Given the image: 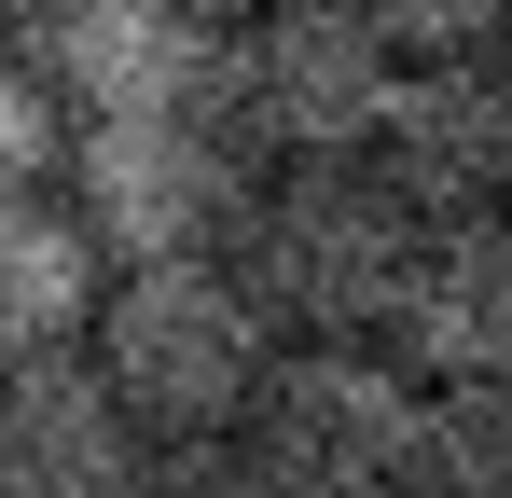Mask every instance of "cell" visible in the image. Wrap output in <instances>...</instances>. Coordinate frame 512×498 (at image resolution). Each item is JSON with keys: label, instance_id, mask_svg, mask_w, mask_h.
Returning a JSON list of instances; mask_svg holds the SVG:
<instances>
[{"label": "cell", "instance_id": "1", "mask_svg": "<svg viewBox=\"0 0 512 498\" xmlns=\"http://www.w3.org/2000/svg\"><path fill=\"white\" fill-rule=\"evenodd\" d=\"M416 208L374 180V166H277L250 180V222H236V291L277 346H374L402 319V277H416Z\"/></svg>", "mask_w": 512, "mask_h": 498}, {"label": "cell", "instance_id": "2", "mask_svg": "<svg viewBox=\"0 0 512 498\" xmlns=\"http://www.w3.org/2000/svg\"><path fill=\"white\" fill-rule=\"evenodd\" d=\"M84 360H97V388L125 402L139 443H236L277 332L250 319L236 263H139V277H111Z\"/></svg>", "mask_w": 512, "mask_h": 498}, {"label": "cell", "instance_id": "3", "mask_svg": "<svg viewBox=\"0 0 512 498\" xmlns=\"http://www.w3.org/2000/svg\"><path fill=\"white\" fill-rule=\"evenodd\" d=\"M416 415L429 388L388 346H277L236 415V457L263 471V498H402Z\"/></svg>", "mask_w": 512, "mask_h": 498}, {"label": "cell", "instance_id": "4", "mask_svg": "<svg viewBox=\"0 0 512 498\" xmlns=\"http://www.w3.org/2000/svg\"><path fill=\"white\" fill-rule=\"evenodd\" d=\"M84 194L70 222L111 277L139 263H222L236 222H250V139L222 111H153V125H84Z\"/></svg>", "mask_w": 512, "mask_h": 498}, {"label": "cell", "instance_id": "5", "mask_svg": "<svg viewBox=\"0 0 512 498\" xmlns=\"http://www.w3.org/2000/svg\"><path fill=\"white\" fill-rule=\"evenodd\" d=\"M388 28L374 14H333V0H291L222 42V125L236 139H277L291 166H374V125H388Z\"/></svg>", "mask_w": 512, "mask_h": 498}, {"label": "cell", "instance_id": "6", "mask_svg": "<svg viewBox=\"0 0 512 498\" xmlns=\"http://www.w3.org/2000/svg\"><path fill=\"white\" fill-rule=\"evenodd\" d=\"M28 70L56 97V125H153V111H222V28H194L180 0H70L42 14Z\"/></svg>", "mask_w": 512, "mask_h": 498}, {"label": "cell", "instance_id": "7", "mask_svg": "<svg viewBox=\"0 0 512 498\" xmlns=\"http://www.w3.org/2000/svg\"><path fill=\"white\" fill-rule=\"evenodd\" d=\"M388 332H402L388 360H402L416 388H512V208L429 222Z\"/></svg>", "mask_w": 512, "mask_h": 498}, {"label": "cell", "instance_id": "8", "mask_svg": "<svg viewBox=\"0 0 512 498\" xmlns=\"http://www.w3.org/2000/svg\"><path fill=\"white\" fill-rule=\"evenodd\" d=\"M139 471V429L97 388V360H14L0 374V498H111Z\"/></svg>", "mask_w": 512, "mask_h": 498}, {"label": "cell", "instance_id": "9", "mask_svg": "<svg viewBox=\"0 0 512 498\" xmlns=\"http://www.w3.org/2000/svg\"><path fill=\"white\" fill-rule=\"evenodd\" d=\"M97 305H111V263L84 249V222L42 208V194H14L0 208V374L14 360H84Z\"/></svg>", "mask_w": 512, "mask_h": 498}, {"label": "cell", "instance_id": "10", "mask_svg": "<svg viewBox=\"0 0 512 498\" xmlns=\"http://www.w3.org/2000/svg\"><path fill=\"white\" fill-rule=\"evenodd\" d=\"M402 498H512V388H429Z\"/></svg>", "mask_w": 512, "mask_h": 498}, {"label": "cell", "instance_id": "11", "mask_svg": "<svg viewBox=\"0 0 512 498\" xmlns=\"http://www.w3.org/2000/svg\"><path fill=\"white\" fill-rule=\"evenodd\" d=\"M56 139H70V125H56V97H42V70H28V56L0 42V208H14V194H28V180L56 166Z\"/></svg>", "mask_w": 512, "mask_h": 498}, {"label": "cell", "instance_id": "12", "mask_svg": "<svg viewBox=\"0 0 512 498\" xmlns=\"http://www.w3.org/2000/svg\"><path fill=\"white\" fill-rule=\"evenodd\" d=\"M111 498H263V471L236 457V443H139V471Z\"/></svg>", "mask_w": 512, "mask_h": 498}]
</instances>
